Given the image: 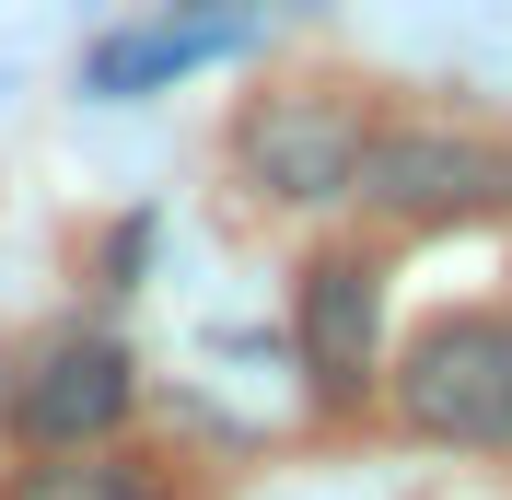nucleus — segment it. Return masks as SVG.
Wrapping results in <instances>:
<instances>
[{"label": "nucleus", "mask_w": 512, "mask_h": 500, "mask_svg": "<svg viewBox=\"0 0 512 500\" xmlns=\"http://www.w3.org/2000/svg\"><path fill=\"white\" fill-rule=\"evenodd\" d=\"M361 140H373V105L350 82H268L233 117V175L268 210H338L361 187Z\"/></svg>", "instance_id": "nucleus-1"}, {"label": "nucleus", "mask_w": 512, "mask_h": 500, "mask_svg": "<svg viewBox=\"0 0 512 500\" xmlns=\"http://www.w3.org/2000/svg\"><path fill=\"white\" fill-rule=\"evenodd\" d=\"M396 419L443 454H512V314H443L396 361Z\"/></svg>", "instance_id": "nucleus-2"}, {"label": "nucleus", "mask_w": 512, "mask_h": 500, "mask_svg": "<svg viewBox=\"0 0 512 500\" xmlns=\"http://www.w3.org/2000/svg\"><path fill=\"white\" fill-rule=\"evenodd\" d=\"M350 198L373 221H489V210H512V152L454 117H373Z\"/></svg>", "instance_id": "nucleus-3"}, {"label": "nucleus", "mask_w": 512, "mask_h": 500, "mask_svg": "<svg viewBox=\"0 0 512 500\" xmlns=\"http://www.w3.org/2000/svg\"><path fill=\"white\" fill-rule=\"evenodd\" d=\"M140 407V361H128L105 326H70V338H47L12 373V431L35 442V454H70V442H117V419Z\"/></svg>", "instance_id": "nucleus-4"}, {"label": "nucleus", "mask_w": 512, "mask_h": 500, "mask_svg": "<svg viewBox=\"0 0 512 500\" xmlns=\"http://www.w3.org/2000/svg\"><path fill=\"white\" fill-rule=\"evenodd\" d=\"M291 326H303V373L326 407H350L373 384V338H384V268L350 245H326L303 280H291Z\"/></svg>", "instance_id": "nucleus-5"}, {"label": "nucleus", "mask_w": 512, "mask_h": 500, "mask_svg": "<svg viewBox=\"0 0 512 500\" xmlns=\"http://www.w3.org/2000/svg\"><path fill=\"white\" fill-rule=\"evenodd\" d=\"M256 35V12H163V24H128V35H105L94 47V94H163V82H187V70H210V59H233Z\"/></svg>", "instance_id": "nucleus-6"}, {"label": "nucleus", "mask_w": 512, "mask_h": 500, "mask_svg": "<svg viewBox=\"0 0 512 500\" xmlns=\"http://www.w3.org/2000/svg\"><path fill=\"white\" fill-rule=\"evenodd\" d=\"M0 500H163V477L117 442H70V454H35Z\"/></svg>", "instance_id": "nucleus-7"}]
</instances>
